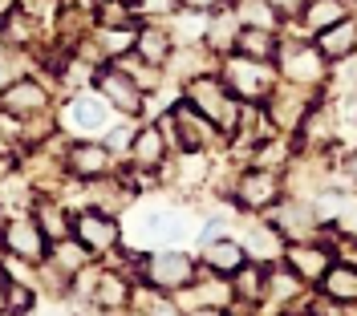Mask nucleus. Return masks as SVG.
Masks as SVG:
<instances>
[{
	"label": "nucleus",
	"mask_w": 357,
	"mask_h": 316,
	"mask_svg": "<svg viewBox=\"0 0 357 316\" xmlns=\"http://www.w3.org/2000/svg\"><path fill=\"white\" fill-rule=\"evenodd\" d=\"M45 260H49L57 271H66L69 280H73V276H82V268H89V251L82 248V239H77V235L49 244V255H45Z\"/></svg>",
	"instance_id": "obj_30"
},
{
	"label": "nucleus",
	"mask_w": 357,
	"mask_h": 316,
	"mask_svg": "<svg viewBox=\"0 0 357 316\" xmlns=\"http://www.w3.org/2000/svg\"><path fill=\"white\" fill-rule=\"evenodd\" d=\"M325 90H309V86H292V81H276V90L268 93L264 110L268 122L276 126V134H296L301 122L309 118V110L321 102Z\"/></svg>",
	"instance_id": "obj_7"
},
{
	"label": "nucleus",
	"mask_w": 357,
	"mask_h": 316,
	"mask_svg": "<svg viewBox=\"0 0 357 316\" xmlns=\"http://www.w3.org/2000/svg\"><path fill=\"white\" fill-rule=\"evenodd\" d=\"M130 4H134V0H130Z\"/></svg>",
	"instance_id": "obj_44"
},
{
	"label": "nucleus",
	"mask_w": 357,
	"mask_h": 316,
	"mask_svg": "<svg viewBox=\"0 0 357 316\" xmlns=\"http://www.w3.org/2000/svg\"><path fill=\"white\" fill-rule=\"evenodd\" d=\"M240 13H236V4H223L215 13H207V29H203V45L211 49V53H236V41H240Z\"/></svg>",
	"instance_id": "obj_22"
},
{
	"label": "nucleus",
	"mask_w": 357,
	"mask_h": 316,
	"mask_svg": "<svg viewBox=\"0 0 357 316\" xmlns=\"http://www.w3.org/2000/svg\"><path fill=\"white\" fill-rule=\"evenodd\" d=\"M231 304L236 308H260L264 304V284H268V264H260V260H248L244 268H236L231 276Z\"/></svg>",
	"instance_id": "obj_20"
},
{
	"label": "nucleus",
	"mask_w": 357,
	"mask_h": 316,
	"mask_svg": "<svg viewBox=\"0 0 357 316\" xmlns=\"http://www.w3.org/2000/svg\"><path fill=\"white\" fill-rule=\"evenodd\" d=\"M158 126H162V134L171 138L178 150H211V146L223 138L220 126H215L211 118H203V113L195 110L187 97H183V102H175Z\"/></svg>",
	"instance_id": "obj_5"
},
{
	"label": "nucleus",
	"mask_w": 357,
	"mask_h": 316,
	"mask_svg": "<svg viewBox=\"0 0 357 316\" xmlns=\"http://www.w3.org/2000/svg\"><path fill=\"white\" fill-rule=\"evenodd\" d=\"M223 4H231V0H187V8H195V13H215Z\"/></svg>",
	"instance_id": "obj_37"
},
{
	"label": "nucleus",
	"mask_w": 357,
	"mask_h": 316,
	"mask_svg": "<svg viewBox=\"0 0 357 316\" xmlns=\"http://www.w3.org/2000/svg\"><path fill=\"white\" fill-rule=\"evenodd\" d=\"M142 276H146L151 288L175 296L183 288H191V280L199 276V260L178 248H158L151 255H142Z\"/></svg>",
	"instance_id": "obj_6"
},
{
	"label": "nucleus",
	"mask_w": 357,
	"mask_h": 316,
	"mask_svg": "<svg viewBox=\"0 0 357 316\" xmlns=\"http://www.w3.org/2000/svg\"><path fill=\"white\" fill-rule=\"evenodd\" d=\"M248 264V251L236 235H220V239H203L199 248V268L215 271V276H231L236 268Z\"/></svg>",
	"instance_id": "obj_21"
},
{
	"label": "nucleus",
	"mask_w": 357,
	"mask_h": 316,
	"mask_svg": "<svg viewBox=\"0 0 357 316\" xmlns=\"http://www.w3.org/2000/svg\"><path fill=\"white\" fill-rule=\"evenodd\" d=\"M66 166L73 179H106L114 166V150L106 142H93V138H77V142H69L66 146Z\"/></svg>",
	"instance_id": "obj_11"
},
{
	"label": "nucleus",
	"mask_w": 357,
	"mask_h": 316,
	"mask_svg": "<svg viewBox=\"0 0 357 316\" xmlns=\"http://www.w3.org/2000/svg\"><path fill=\"white\" fill-rule=\"evenodd\" d=\"M130 280L122 276V271L114 268H102L93 276V288H89V300L98 304V308H110V313H122V308H130Z\"/></svg>",
	"instance_id": "obj_24"
},
{
	"label": "nucleus",
	"mask_w": 357,
	"mask_h": 316,
	"mask_svg": "<svg viewBox=\"0 0 357 316\" xmlns=\"http://www.w3.org/2000/svg\"><path fill=\"white\" fill-rule=\"evenodd\" d=\"M276 73H280V81L309 86V90H325L329 86V61L317 49V41H305V37L280 41V49H276Z\"/></svg>",
	"instance_id": "obj_2"
},
{
	"label": "nucleus",
	"mask_w": 357,
	"mask_h": 316,
	"mask_svg": "<svg viewBox=\"0 0 357 316\" xmlns=\"http://www.w3.org/2000/svg\"><path fill=\"white\" fill-rule=\"evenodd\" d=\"M333 113H337V138L345 146H357V93L333 97Z\"/></svg>",
	"instance_id": "obj_33"
},
{
	"label": "nucleus",
	"mask_w": 357,
	"mask_h": 316,
	"mask_svg": "<svg viewBox=\"0 0 357 316\" xmlns=\"http://www.w3.org/2000/svg\"><path fill=\"white\" fill-rule=\"evenodd\" d=\"M207 179H211V158H207V150H178V162H175V171H171V182H175L178 191L187 195V191L203 187Z\"/></svg>",
	"instance_id": "obj_26"
},
{
	"label": "nucleus",
	"mask_w": 357,
	"mask_h": 316,
	"mask_svg": "<svg viewBox=\"0 0 357 316\" xmlns=\"http://www.w3.org/2000/svg\"><path fill=\"white\" fill-rule=\"evenodd\" d=\"M8 171H13V162H8V155H0V182L8 179Z\"/></svg>",
	"instance_id": "obj_39"
},
{
	"label": "nucleus",
	"mask_w": 357,
	"mask_h": 316,
	"mask_svg": "<svg viewBox=\"0 0 357 316\" xmlns=\"http://www.w3.org/2000/svg\"><path fill=\"white\" fill-rule=\"evenodd\" d=\"M8 13H13V0H0V21H4Z\"/></svg>",
	"instance_id": "obj_41"
},
{
	"label": "nucleus",
	"mask_w": 357,
	"mask_h": 316,
	"mask_svg": "<svg viewBox=\"0 0 357 316\" xmlns=\"http://www.w3.org/2000/svg\"><path fill=\"white\" fill-rule=\"evenodd\" d=\"M73 235L82 239V248L89 255H106V251L118 248V219L106 211H82L73 219Z\"/></svg>",
	"instance_id": "obj_15"
},
{
	"label": "nucleus",
	"mask_w": 357,
	"mask_h": 316,
	"mask_svg": "<svg viewBox=\"0 0 357 316\" xmlns=\"http://www.w3.org/2000/svg\"><path fill=\"white\" fill-rule=\"evenodd\" d=\"M317 288H321V296H329V300H337V304L357 308V268H349V264L333 260V268L325 271V280H321Z\"/></svg>",
	"instance_id": "obj_27"
},
{
	"label": "nucleus",
	"mask_w": 357,
	"mask_h": 316,
	"mask_svg": "<svg viewBox=\"0 0 357 316\" xmlns=\"http://www.w3.org/2000/svg\"><path fill=\"white\" fill-rule=\"evenodd\" d=\"M134 8H138L142 21H167L178 8V0H134Z\"/></svg>",
	"instance_id": "obj_35"
},
{
	"label": "nucleus",
	"mask_w": 357,
	"mask_h": 316,
	"mask_svg": "<svg viewBox=\"0 0 357 316\" xmlns=\"http://www.w3.org/2000/svg\"><path fill=\"white\" fill-rule=\"evenodd\" d=\"M333 244L329 239H289L284 244V255H280V264H289L309 288H317L321 280H325V271L333 268Z\"/></svg>",
	"instance_id": "obj_9"
},
{
	"label": "nucleus",
	"mask_w": 357,
	"mask_h": 316,
	"mask_svg": "<svg viewBox=\"0 0 357 316\" xmlns=\"http://www.w3.org/2000/svg\"><path fill=\"white\" fill-rule=\"evenodd\" d=\"M357 13V0H305V8L296 13V24L317 37L321 29H329V24L345 21V17H354Z\"/></svg>",
	"instance_id": "obj_23"
},
{
	"label": "nucleus",
	"mask_w": 357,
	"mask_h": 316,
	"mask_svg": "<svg viewBox=\"0 0 357 316\" xmlns=\"http://www.w3.org/2000/svg\"><path fill=\"white\" fill-rule=\"evenodd\" d=\"M220 77L240 102H268V93L280 81L272 61H252V57H240V53H223L220 57Z\"/></svg>",
	"instance_id": "obj_4"
},
{
	"label": "nucleus",
	"mask_w": 357,
	"mask_h": 316,
	"mask_svg": "<svg viewBox=\"0 0 357 316\" xmlns=\"http://www.w3.org/2000/svg\"><path fill=\"white\" fill-rule=\"evenodd\" d=\"M110 102L102 97V93H77V97H69V126L77 130V134H102V130H110Z\"/></svg>",
	"instance_id": "obj_17"
},
{
	"label": "nucleus",
	"mask_w": 357,
	"mask_h": 316,
	"mask_svg": "<svg viewBox=\"0 0 357 316\" xmlns=\"http://www.w3.org/2000/svg\"><path fill=\"white\" fill-rule=\"evenodd\" d=\"M138 235H146L158 248H175L183 239H191V223H187V215H178L171 207H158V211L138 215Z\"/></svg>",
	"instance_id": "obj_14"
},
{
	"label": "nucleus",
	"mask_w": 357,
	"mask_h": 316,
	"mask_svg": "<svg viewBox=\"0 0 357 316\" xmlns=\"http://www.w3.org/2000/svg\"><path fill=\"white\" fill-rule=\"evenodd\" d=\"M4 288H8V276H4V268H0V313H4Z\"/></svg>",
	"instance_id": "obj_40"
},
{
	"label": "nucleus",
	"mask_w": 357,
	"mask_h": 316,
	"mask_svg": "<svg viewBox=\"0 0 357 316\" xmlns=\"http://www.w3.org/2000/svg\"><path fill=\"white\" fill-rule=\"evenodd\" d=\"M0 110L13 113V118H37V113L49 110V93L45 86H37L33 77H17V81H8L4 90H0Z\"/></svg>",
	"instance_id": "obj_16"
},
{
	"label": "nucleus",
	"mask_w": 357,
	"mask_h": 316,
	"mask_svg": "<svg viewBox=\"0 0 357 316\" xmlns=\"http://www.w3.org/2000/svg\"><path fill=\"white\" fill-rule=\"evenodd\" d=\"M280 199H284V171H268V166L248 162L231 182V203L244 215H264Z\"/></svg>",
	"instance_id": "obj_3"
},
{
	"label": "nucleus",
	"mask_w": 357,
	"mask_h": 316,
	"mask_svg": "<svg viewBox=\"0 0 357 316\" xmlns=\"http://www.w3.org/2000/svg\"><path fill=\"white\" fill-rule=\"evenodd\" d=\"M93 21L102 24V29H138V8H130V0H102L98 4V13H93Z\"/></svg>",
	"instance_id": "obj_32"
},
{
	"label": "nucleus",
	"mask_w": 357,
	"mask_h": 316,
	"mask_svg": "<svg viewBox=\"0 0 357 316\" xmlns=\"http://www.w3.org/2000/svg\"><path fill=\"white\" fill-rule=\"evenodd\" d=\"M312 41H317V49L325 53L329 65H333V61H345V57H354L357 53V17H345V21L321 29Z\"/></svg>",
	"instance_id": "obj_25"
},
{
	"label": "nucleus",
	"mask_w": 357,
	"mask_h": 316,
	"mask_svg": "<svg viewBox=\"0 0 357 316\" xmlns=\"http://www.w3.org/2000/svg\"><path fill=\"white\" fill-rule=\"evenodd\" d=\"M289 316H312V313H289Z\"/></svg>",
	"instance_id": "obj_42"
},
{
	"label": "nucleus",
	"mask_w": 357,
	"mask_h": 316,
	"mask_svg": "<svg viewBox=\"0 0 357 316\" xmlns=\"http://www.w3.org/2000/svg\"><path fill=\"white\" fill-rule=\"evenodd\" d=\"M183 97H187L203 118H211L223 134H231V130H236L240 110H244V102L227 90V81L220 77V69H207V73H199V77L183 81Z\"/></svg>",
	"instance_id": "obj_1"
},
{
	"label": "nucleus",
	"mask_w": 357,
	"mask_h": 316,
	"mask_svg": "<svg viewBox=\"0 0 357 316\" xmlns=\"http://www.w3.org/2000/svg\"><path fill=\"white\" fill-rule=\"evenodd\" d=\"M276 49H280V33H268V29H240V41H236V53H240V57L272 61V65H276Z\"/></svg>",
	"instance_id": "obj_31"
},
{
	"label": "nucleus",
	"mask_w": 357,
	"mask_h": 316,
	"mask_svg": "<svg viewBox=\"0 0 357 316\" xmlns=\"http://www.w3.org/2000/svg\"><path fill=\"white\" fill-rule=\"evenodd\" d=\"M236 13H240V24L244 29H268V33H280L284 24V13L272 4V0H231Z\"/></svg>",
	"instance_id": "obj_29"
},
{
	"label": "nucleus",
	"mask_w": 357,
	"mask_h": 316,
	"mask_svg": "<svg viewBox=\"0 0 357 316\" xmlns=\"http://www.w3.org/2000/svg\"><path fill=\"white\" fill-rule=\"evenodd\" d=\"M126 155L138 171H162L167 155H171V138L162 134V126H142V130H134Z\"/></svg>",
	"instance_id": "obj_18"
},
{
	"label": "nucleus",
	"mask_w": 357,
	"mask_h": 316,
	"mask_svg": "<svg viewBox=\"0 0 357 316\" xmlns=\"http://www.w3.org/2000/svg\"><path fill=\"white\" fill-rule=\"evenodd\" d=\"M240 244H244L248 260H260V264H280V255H284V235L276 231V227L268 223L264 215H248L244 227H240Z\"/></svg>",
	"instance_id": "obj_12"
},
{
	"label": "nucleus",
	"mask_w": 357,
	"mask_h": 316,
	"mask_svg": "<svg viewBox=\"0 0 357 316\" xmlns=\"http://www.w3.org/2000/svg\"><path fill=\"white\" fill-rule=\"evenodd\" d=\"M264 219L284 239H321V227H325L321 215H317V203L305 199V195H284L272 211H264Z\"/></svg>",
	"instance_id": "obj_8"
},
{
	"label": "nucleus",
	"mask_w": 357,
	"mask_h": 316,
	"mask_svg": "<svg viewBox=\"0 0 357 316\" xmlns=\"http://www.w3.org/2000/svg\"><path fill=\"white\" fill-rule=\"evenodd\" d=\"M0 49H4V33H0Z\"/></svg>",
	"instance_id": "obj_43"
},
{
	"label": "nucleus",
	"mask_w": 357,
	"mask_h": 316,
	"mask_svg": "<svg viewBox=\"0 0 357 316\" xmlns=\"http://www.w3.org/2000/svg\"><path fill=\"white\" fill-rule=\"evenodd\" d=\"M4 251L13 255V260H29V264H45V255H49V239H45V231L37 227L33 215H21V219H13V223L4 227Z\"/></svg>",
	"instance_id": "obj_13"
},
{
	"label": "nucleus",
	"mask_w": 357,
	"mask_h": 316,
	"mask_svg": "<svg viewBox=\"0 0 357 316\" xmlns=\"http://www.w3.org/2000/svg\"><path fill=\"white\" fill-rule=\"evenodd\" d=\"M33 219H37V227L45 231L49 244H57V239H69V235H73V219H69L66 203H57V199H41V203H33Z\"/></svg>",
	"instance_id": "obj_28"
},
{
	"label": "nucleus",
	"mask_w": 357,
	"mask_h": 316,
	"mask_svg": "<svg viewBox=\"0 0 357 316\" xmlns=\"http://www.w3.org/2000/svg\"><path fill=\"white\" fill-rule=\"evenodd\" d=\"M341 175L349 179V191H357V146H349V155L341 158Z\"/></svg>",
	"instance_id": "obj_36"
},
{
	"label": "nucleus",
	"mask_w": 357,
	"mask_h": 316,
	"mask_svg": "<svg viewBox=\"0 0 357 316\" xmlns=\"http://www.w3.org/2000/svg\"><path fill=\"white\" fill-rule=\"evenodd\" d=\"M93 90L102 93L106 102H110V110L118 113H138L142 110V86L134 81V73L130 69H122V65H102V69H93Z\"/></svg>",
	"instance_id": "obj_10"
},
{
	"label": "nucleus",
	"mask_w": 357,
	"mask_h": 316,
	"mask_svg": "<svg viewBox=\"0 0 357 316\" xmlns=\"http://www.w3.org/2000/svg\"><path fill=\"white\" fill-rule=\"evenodd\" d=\"M171 53H175V37H171L167 21H146L138 29V37H134V57H138L142 65L162 69L171 61Z\"/></svg>",
	"instance_id": "obj_19"
},
{
	"label": "nucleus",
	"mask_w": 357,
	"mask_h": 316,
	"mask_svg": "<svg viewBox=\"0 0 357 316\" xmlns=\"http://www.w3.org/2000/svg\"><path fill=\"white\" fill-rule=\"evenodd\" d=\"M33 300H37V292H33L24 280H8V288H4V313L8 316L33 313Z\"/></svg>",
	"instance_id": "obj_34"
},
{
	"label": "nucleus",
	"mask_w": 357,
	"mask_h": 316,
	"mask_svg": "<svg viewBox=\"0 0 357 316\" xmlns=\"http://www.w3.org/2000/svg\"><path fill=\"white\" fill-rule=\"evenodd\" d=\"M183 316H227V308H211V304H195V308H187Z\"/></svg>",
	"instance_id": "obj_38"
}]
</instances>
